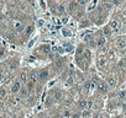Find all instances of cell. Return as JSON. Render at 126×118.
<instances>
[{
  "mask_svg": "<svg viewBox=\"0 0 126 118\" xmlns=\"http://www.w3.org/2000/svg\"><path fill=\"white\" fill-rule=\"evenodd\" d=\"M10 118H20V117H19V116H17V114H13V116H11V117H10Z\"/></svg>",
  "mask_w": 126,
  "mask_h": 118,
  "instance_id": "1f68e13d",
  "label": "cell"
},
{
  "mask_svg": "<svg viewBox=\"0 0 126 118\" xmlns=\"http://www.w3.org/2000/svg\"><path fill=\"white\" fill-rule=\"evenodd\" d=\"M115 44H116V48L119 50H124L126 49V36H120L116 38L115 41Z\"/></svg>",
  "mask_w": 126,
  "mask_h": 118,
  "instance_id": "30bf717a",
  "label": "cell"
},
{
  "mask_svg": "<svg viewBox=\"0 0 126 118\" xmlns=\"http://www.w3.org/2000/svg\"><path fill=\"white\" fill-rule=\"evenodd\" d=\"M83 59H84V62L88 65H90V63H92V49L89 47H87V49H85V52L83 54Z\"/></svg>",
  "mask_w": 126,
  "mask_h": 118,
  "instance_id": "5bb4252c",
  "label": "cell"
},
{
  "mask_svg": "<svg viewBox=\"0 0 126 118\" xmlns=\"http://www.w3.org/2000/svg\"><path fill=\"white\" fill-rule=\"evenodd\" d=\"M77 107H78L80 111L87 109V108H88V100H85V98H79V100L77 101Z\"/></svg>",
  "mask_w": 126,
  "mask_h": 118,
  "instance_id": "2e32d148",
  "label": "cell"
},
{
  "mask_svg": "<svg viewBox=\"0 0 126 118\" xmlns=\"http://www.w3.org/2000/svg\"><path fill=\"white\" fill-rule=\"evenodd\" d=\"M29 75H30V70L27 69V68H24V69H21L20 70V73H19V79L17 80H20L22 84H27L29 83Z\"/></svg>",
  "mask_w": 126,
  "mask_h": 118,
  "instance_id": "5b68a950",
  "label": "cell"
},
{
  "mask_svg": "<svg viewBox=\"0 0 126 118\" xmlns=\"http://www.w3.org/2000/svg\"><path fill=\"white\" fill-rule=\"evenodd\" d=\"M95 39H96V43H98V48H101V47L106 43V38L103 36L101 32H100L99 36H95Z\"/></svg>",
  "mask_w": 126,
  "mask_h": 118,
  "instance_id": "ac0fdd59",
  "label": "cell"
},
{
  "mask_svg": "<svg viewBox=\"0 0 126 118\" xmlns=\"http://www.w3.org/2000/svg\"><path fill=\"white\" fill-rule=\"evenodd\" d=\"M110 90H111V89L109 87V85H108V83H106L105 80H100V81L96 84V91H98L99 94H101V95L108 94Z\"/></svg>",
  "mask_w": 126,
  "mask_h": 118,
  "instance_id": "3957f363",
  "label": "cell"
},
{
  "mask_svg": "<svg viewBox=\"0 0 126 118\" xmlns=\"http://www.w3.org/2000/svg\"><path fill=\"white\" fill-rule=\"evenodd\" d=\"M117 100H120V101H125L126 100V90L117 91Z\"/></svg>",
  "mask_w": 126,
  "mask_h": 118,
  "instance_id": "484cf974",
  "label": "cell"
},
{
  "mask_svg": "<svg viewBox=\"0 0 126 118\" xmlns=\"http://www.w3.org/2000/svg\"><path fill=\"white\" fill-rule=\"evenodd\" d=\"M33 31H35V25H27L26 26V28H25V31H24V36L27 38V37H30L32 33H33Z\"/></svg>",
  "mask_w": 126,
  "mask_h": 118,
  "instance_id": "d6986e66",
  "label": "cell"
},
{
  "mask_svg": "<svg viewBox=\"0 0 126 118\" xmlns=\"http://www.w3.org/2000/svg\"><path fill=\"white\" fill-rule=\"evenodd\" d=\"M98 118H106V114H101V116H98Z\"/></svg>",
  "mask_w": 126,
  "mask_h": 118,
  "instance_id": "d6a6232c",
  "label": "cell"
},
{
  "mask_svg": "<svg viewBox=\"0 0 126 118\" xmlns=\"http://www.w3.org/2000/svg\"><path fill=\"white\" fill-rule=\"evenodd\" d=\"M87 43H88V47H89L90 49H98V43H96V39H95L94 36H93Z\"/></svg>",
  "mask_w": 126,
  "mask_h": 118,
  "instance_id": "603a6c76",
  "label": "cell"
},
{
  "mask_svg": "<svg viewBox=\"0 0 126 118\" xmlns=\"http://www.w3.org/2000/svg\"><path fill=\"white\" fill-rule=\"evenodd\" d=\"M13 28L15 30V32L16 33H24V31H25V28H26V26L22 24V22H20V21H13Z\"/></svg>",
  "mask_w": 126,
  "mask_h": 118,
  "instance_id": "8fae6325",
  "label": "cell"
},
{
  "mask_svg": "<svg viewBox=\"0 0 126 118\" xmlns=\"http://www.w3.org/2000/svg\"><path fill=\"white\" fill-rule=\"evenodd\" d=\"M8 95H9L8 89H6L5 86H1V89H0V98H1V100L4 101V100H6Z\"/></svg>",
  "mask_w": 126,
  "mask_h": 118,
  "instance_id": "cb8c5ba5",
  "label": "cell"
},
{
  "mask_svg": "<svg viewBox=\"0 0 126 118\" xmlns=\"http://www.w3.org/2000/svg\"><path fill=\"white\" fill-rule=\"evenodd\" d=\"M79 8H80V6H79L78 1H69V3L67 4V14H69V15L73 16V15L78 11Z\"/></svg>",
  "mask_w": 126,
  "mask_h": 118,
  "instance_id": "52a82bcc",
  "label": "cell"
},
{
  "mask_svg": "<svg viewBox=\"0 0 126 118\" xmlns=\"http://www.w3.org/2000/svg\"><path fill=\"white\" fill-rule=\"evenodd\" d=\"M72 113H73V112H71L69 108H64V111H63V113H62V117H63V118H71Z\"/></svg>",
  "mask_w": 126,
  "mask_h": 118,
  "instance_id": "f1b7e54d",
  "label": "cell"
},
{
  "mask_svg": "<svg viewBox=\"0 0 126 118\" xmlns=\"http://www.w3.org/2000/svg\"><path fill=\"white\" fill-rule=\"evenodd\" d=\"M29 79H30V80H29L30 83L37 85L38 81H40V70H37V69H31V70H30Z\"/></svg>",
  "mask_w": 126,
  "mask_h": 118,
  "instance_id": "8992f818",
  "label": "cell"
},
{
  "mask_svg": "<svg viewBox=\"0 0 126 118\" xmlns=\"http://www.w3.org/2000/svg\"><path fill=\"white\" fill-rule=\"evenodd\" d=\"M71 118H82V114H80V111H77V112H73Z\"/></svg>",
  "mask_w": 126,
  "mask_h": 118,
  "instance_id": "f546056e",
  "label": "cell"
},
{
  "mask_svg": "<svg viewBox=\"0 0 126 118\" xmlns=\"http://www.w3.org/2000/svg\"><path fill=\"white\" fill-rule=\"evenodd\" d=\"M109 26L114 30V31H119L121 30V22L119 19H111L110 22H109Z\"/></svg>",
  "mask_w": 126,
  "mask_h": 118,
  "instance_id": "7c38bea8",
  "label": "cell"
},
{
  "mask_svg": "<svg viewBox=\"0 0 126 118\" xmlns=\"http://www.w3.org/2000/svg\"><path fill=\"white\" fill-rule=\"evenodd\" d=\"M53 102H54L53 96H52V95H48V96L46 97V102H45V103H46V106H47V107H48V106L51 107V106L53 105Z\"/></svg>",
  "mask_w": 126,
  "mask_h": 118,
  "instance_id": "4316f807",
  "label": "cell"
},
{
  "mask_svg": "<svg viewBox=\"0 0 126 118\" xmlns=\"http://www.w3.org/2000/svg\"><path fill=\"white\" fill-rule=\"evenodd\" d=\"M63 49H64V52H73L74 50V47L71 44V43H66L64 46H63Z\"/></svg>",
  "mask_w": 126,
  "mask_h": 118,
  "instance_id": "83f0119b",
  "label": "cell"
},
{
  "mask_svg": "<svg viewBox=\"0 0 126 118\" xmlns=\"http://www.w3.org/2000/svg\"><path fill=\"white\" fill-rule=\"evenodd\" d=\"M53 98H54V101H63V94H62V91L61 90H54L53 91Z\"/></svg>",
  "mask_w": 126,
  "mask_h": 118,
  "instance_id": "7402d4cb",
  "label": "cell"
},
{
  "mask_svg": "<svg viewBox=\"0 0 126 118\" xmlns=\"http://www.w3.org/2000/svg\"><path fill=\"white\" fill-rule=\"evenodd\" d=\"M20 67V60H19V58H11L9 59V62L6 63V68L9 71H15L17 70Z\"/></svg>",
  "mask_w": 126,
  "mask_h": 118,
  "instance_id": "277c9868",
  "label": "cell"
},
{
  "mask_svg": "<svg viewBox=\"0 0 126 118\" xmlns=\"http://www.w3.org/2000/svg\"><path fill=\"white\" fill-rule=\"evenodd\" d=\"M62 103H63V106H64V107L72 106V105H73V98H72V96H64V97H63Z\"/></svg>",
  "mask_w": 126,
  "mask_h": 118,
  "instance_id": "44dd1931",
  "label": "cell"
},
{
  "mask_svg": "<svg viewBox=\"0 0 126 118\" xmlns=\"http://www.w3.org/2000/svg\"><path fill=\"white\" fill-rule=\"evenodd\" d=\"M105 81L108 83V85H109L110 89H114V87L116 86V78H115L114 75H109V76L106 78Z\"/></svg>",
  "mask_w": 126,
  "mask_h": 118,
  "instance_id": "ffe728a7",
  "label": "cell"
},
{
  "mask_svg": "<svg viewBox=\"0 0 126 118\" xmlns=\"http://www.w3.org/2000/svg\"><path fill=\"white\" fill-rule=\"evenodd\" d=\"M49 78H51V70H49V68H42L40 70V81H38V84H41V85L46 84L49 80Z\"/></svg>",
  "mask_w": 126,
  "mask_h": 118,
  "instance_id": "6da1fadb",
  "label": "cell"
},
{
  "mask_svg": "<svg viewBox=\"0 0 126 118\" xmlns=\"http://www.w3.org/2000/svg\"><path fill=\"white\" fill-rule=\"evenodd\" d=\"M80 114H82V118H90L92 117V109H89V108L83 109V111H80Z\"/></svg>",
  "mask_w": 126,
  "mask_h": 118,
  "instance_id": "d4e9b609",
  "label": "cell"
},
{
  "mask_svg": "<svg viewBox=\"0 0 126 118\" xmlns=\"http://www.w3.org/2000/svg\"><path fill=\"white\" fill-rule=\"evenodd\" d=\"M43 118H51V116H45Z\"/></svg>",
  "mask_w": 126,
  "mask_h": 118,
  "instance_id": "836d02e7",
  "label": "cell"
},
{
  "mask_svg": "<svg viewBox=\"0 0 126 118\" xmlns=\"http://www.w3.org/2000/svg\"><path fill=\"white\" fill-rule=\"evenodd\" d=\"M74 80H76V84H84L87 81L84 75H83V73H80V71H77L74 74Z\"/></svg>",
  "mask_w": 126,
  "mask_h": 118,
  "instance_id": "9a60e30c",
  "label": "cell"
},
{
  "mask_svg": "<svg viewBox=\"0 0 126 118\" xmlns=\"http://www.w3.org/2000/svg\"><path fill=\"white\" fill-rule=\"evenodd\" d=\"M101 33H103V36H104L105 38H110V37L112 36V33H114V30H112V28L109 26V24H108V25H105V26L103 27Z\"/></svg>",
  "mask_w": 126,
  "mask_h": 118,
  "instance_id": "4fadbf2b",
  "label": "cell"
},
{
  "mask_svg": "<svg viewBox=\"0 0 126 118\" xmlns=\"http://www.w3.org/2000/svg\"><path fill=\"white\" fill-rule=\"evenodd\" d=\"M85 12H87V10H85L84 8H79V9H78V11L73 15V17H74L76 20H82V19L84 17Z\"/></svg>",
  "mask_w": 126,
  "mask_h": 118,
  "instance_id": "e0dca14e",
  "label": "cell"
},
{
  "mask_svg": "<svg viewBox=\"0 0 126 118\" xmlns=\"http://www.w3.org/2000/svg\"><path fill=\"white\" fill-rule=\"evenodd\" d=\"M64 65H66V62L64 60H63V58H57L56 59V60L53 62V65H52V68L56 70V71H62L63 70V68H64Z\"/></svg>",
  "mask_w": 126,
  "mask_h": 118,
  "instance_id": "9c48e42d",
  "label": "cell"
},
{
  "mask_svg": "<svg viewBox=\"0 0 126 118\" xmlns=\"http://www.w3.org/2000/svg\"><path fill=\"white\" fill-rule=\"evenodd\" d=\"M52 49L49 47V44H41L38 47V50L36 52V55L37 57H48L51 54Z\"/></svg>",
  "mask_w": 126,
  "mask_h": 118,
  "instance_id": "7a4b0ae2",
  "label": "cell"
},
{
  "mask_svg": "<svg viewBox=\"0 0 126 118\" xmlns=\"http://www.w3.org/2000/svg\"><path fill=\"white\" fill-rule=\"evenodd\" d=\"M22 86H24V84H22L20 80H15V81L13 83L11 87H10V94H13V95H17V94H20Z\"/></svg>",
  "mask_w": 126,
  "mask_h": 118,
  "instance_id": "ba28073f",
  "label": "cell"
},
{
  "mask_svg": "<svg viewBox=\"0 0 126 118\" xmlns=\"http://www.w3.org/2000/svg\"><path fill=\"white\" fill-rule=\"evenodd\" d=\"M62 22H63V24H67V22H68V19H67V17H63V19H62Z\"/></svg>",
  "mask_w": 126,
  "mask_h": 118,
  "instance_id": "4dcf8cb0",
  "label": "cell"
}]
</instances>
